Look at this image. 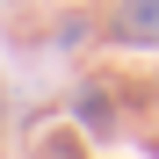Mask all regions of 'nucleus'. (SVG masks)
I'll return each mask as SVG.
<instances>
[{"instance_id": "nucleus-3", "label": "nucleus", "mask_w": 159, "mask_h": 159, "mask_svg": "<svg viewBox=\"0 0 159 159\" xmlns=\"http://www.w3.org/2000/svg\"><path fill=\"white\" fill-rule=\"evenodd\" d=\"M29 159H87V145H80L72 123H58V130H43V138L29 145Z\"/></svg>"}, {"instance_id": "nucleus-2", "label": "nucleus", "mask_w": 159, "mask_h": 159, "mask_svg": "<svg viewBox=\"0 0 159 159\" xmlns=\"http://www.w3.org/2000/svg\"><path fill=\"white\" fill-rule=\"evenodd\" d=\"M116 36L123 43H159V0H123L116 7Z\"/></svg>"}, {"instance_id": "nucleus-4", "label": "nucleus", "mask_w": 159, "mask_h": 159, "mask_svg": "<svg viewBox=\"0 0 159 159\" xmlns=\"http://www.w3.org/2000/svg\"><path fill=\"white\" fill-rule=\"evenodd\" d=\"M0 7H7V0H0Z\"/></svg>"}, {"instance_id": "nucleus-1", "label": "nucleus", "mask_w": 159, "mask_h": 159, "mask_svg": "<svg viewBox=\"0 0 159 159\" xmlns=\"http://www.w3.org/2000/svg\"><path fill=\"white\" fill-rule=\"evenodd\" d=\"M72 130H87V138H116L123 130V109H116V94L101 87V80H87V87L72 94Z\"/></svg>"}]
</instances>
